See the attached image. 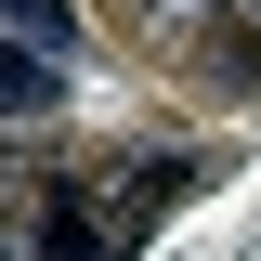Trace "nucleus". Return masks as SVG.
<instances>
[{
	"label": "nucleus",
	"instance_id": "nucleus-1",
	"mask_svg": "<svg viewBox=\"0 0 261 261\" xmlns=\"http://www.w3.org/2000/svg\"><path fill=\"white\" fill-rule=\"evenodd\" d=\"M170 65H183V79H222V92L248 105V92H261V13L183 0V13H170Z\"/></svg>",
	"mask_w": 261,
	"mask_h": 261
},
{
	"label": "nucleus",
	"instance_id": "nucleus-2",
	"mask_svg": "<svg viewBox=\"0 0 261 261\" xmlns=\"http://www.w3.org/2000/svg\"><path fill=\"white\" fill-rule=\"evenodd\" d=\"M53 92H65V53H39V39L0 27V118H39Z\"/></svg>",
	"mask_w": 261,
	"mask_h": 261
},
{
	"label": "nucleus",
	"instance_id": "nucleus-3",
	"mask_svg": "<svg viewBox=\"0 0 261 261\" xmlns=\"http://www.w3.org/2000/svg\"><path fill=\"white\" fill-rule=\"evenodd\" d=\"M39 261H118V222H92V196H53L39 209Z\"/></svg>",
	"mask_w": 261,
	"mask_h": 261
},
{
	"label": "nucleus",
	"instance_id": "nucleus-4",
	"mask_svg": "<svg viewBox=\"0 0 261 261\" xmlns=\"http://www.w3.org/2000/svg\"><path fill=\"white\" fill-rule=\"evenodd\" d=\"M183 183H196V157H144V170L118 183V222H157V209H170Z\"/></svg>",
	"mask_w": 261,
	"mask_h": 261
},
{
	"label": "nucleus",
	"instance_id": "nucleus-5",
	"mask_svg": "<svg viewBox=\"0 0 261 261\" xmlns=\"http://www.w3.org/2000/svg\"><path fill=\"white\" fill-rule=\"evenodd\" d=\"M0 27L39 39V53H79V13H65V0H0Z\"/></svg>",
	"mask_w": 261,
	"mask_h": 261
},
{
	"label": "nucleus",
	"instance_id": "nucleus-6",
	"mask_svg": "<svg viewBox=\"0 0 261 261\" xmlns=\"http://www.w3.org/2000/svg\"><path fill=\"white\" fill-rule=\"evenodd\" d=\"M235 13H261V0H235Z\"/></svg>",
	"mask_w": 261,
	"mask_h": 261
}]
</instances>
